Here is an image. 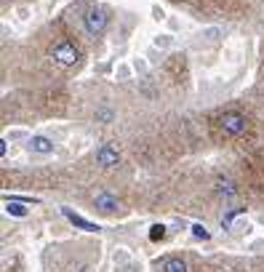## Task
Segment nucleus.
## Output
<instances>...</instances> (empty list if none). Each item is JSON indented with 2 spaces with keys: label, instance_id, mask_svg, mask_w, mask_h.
Segmentation results:
<instances>
[{
  "label": "nucleus",
  "instance_id": "9b49d317",
  "mask_svg": "<svg viewBox=\"0 0 264 272\" xmlns=\"http://www.w3.org/2000/svg\"><path fill=\"white\" fill-rule=\"evenodd\" d=\"M96 120H99V123H112V120H115V112L107 110V107H102V110H96Z\"/></svg>",
  "mask_w": 264,
  "mask_h": 272
},
{
  "label": "nucleus",
  "instance_id": "f257e3e1",
  "mask_svg": "<svg viewBox=\"0 0 264 272\" xmlns=\"http://www.w3.org/2000/svg\"><path fill=\"white\" fill-rule=\"evenodd\" d=\"M219 123H222V131L230 134V136H240V134H246V128H248L246 115H240V112H224Z\"/></svg>",
  "mask_w": 264,
  "mask_h": 272
},
{
  "label": "nucleus",
  "instance_id": "423d86ee",
  "mask_svg": "<svg viewBox=\"0 0 264 272\" xmlns=\"http://www.w3.org/2000/svg\"><path fill=\"white\" fill-rule=\"evenodd\" d=\"M30 150L38 152V155H51V152H54V141L48 136H32L30 139Z\"/></svg>",
  "mask_w": 264,
  "mask_h": 272
},
{
  "label": "nucleus",
  "instance_id": "dca6fc26",
  "mask_svg": "<svg viewBox=\"0 0 264 272\" xmlns=\"http://www.w3.org/2000/svg\"><path fill=\"white\" fill-rule=\"evenodd\" d=\"M155 43H158V45H168V43H171V38H165V35H163V38H158Z\"/></svg>",
  "mask_w": 264,
  "mask_h": 272
},
{
  "label": "nucleus",
  "instance_id": "2eb2a0df",
  "mask_svg": "<svg viewBox=\"0 0 264 272\" xmlns=\"http://www.w3.org/2000/svg\"><path fill=\"white\" fill-rule=\"evenodd\" d=\"M0 155H3V158L8 155V141H6V139H3V141H0Z\"/></svg>",
  "mask_w": 264,
  "mask_h": 272
},
{
  "label": "nucleus",
  "instance_id": "20e7f679",
  "mask_svg": "<svg viewBox=\"0 0 264 272\" xmlns=\"http://www.w3.org/2000/svg\"><path fill=\"white\" fill-rule=\"evenodd\" d=\"M117 160H120L117 147H112V144H102L99 150H96V163L104 165V168H112V165H117Z\"/></svg>",
  "mask_w": 264,
  "mask_h": 272
},
{
  "label": "nucleus",
  "instance_id": "4468645a",
  "mask_svg": "<svg viewBox=\"0 0 264 272\" xmlns=\"http://www.w3.org/2000/svg\"><path fill=\"white\" fill-rule=\"evenodd\" d=\"M163 238H165V227L163 224H155L152 232H150V240H163Z\"/></svg>",
  "mask_w": 264,
  "mask_h": 272
},
{
  "label": "nucleus",
  "instance_id": "9d476101",
  "mask_svg": "<svg viewBox=\"0 0 264 272\" xmlns=\"http://www.w3.org/2000/svg\"><path fill=\"white\" fill-rule=\"evenodd\" d=\"M163 272H187V264L182 262V259H165Z\"/></svg>",
  "mask_w": 264,
  "mask_h": 272
},
{
  "label": "nucleus",
  "instance_id": "f03ea898",
  "mask_svg": "<svg viewBox=\"0 0 264 272\" xmlns=\"http://www.w3.org/2000/svg\"><path fill=\"white\" fill-rule=\"evenodd\" d=\"M51 56L56 59L62 67H72V64H78V59H80V51L75 48V43H59V45H54V51H51Z\"/></svg>",
  "mask_w": 264,
  "mask_h": 272
},
{
  "label": "nucleus",
  "instance_id": "1a4fd4ad",
  "mask_svg": "<svg viewBox=\"0 0 264 272\" xmlns=\"http://www.w3.org/2000/svg\"><path fill=\"white\" fill-rule=\"evenodd\" d=\"M216 192L224 195V197H232V195L237 192V187H235V182H230V179H216Z\"/></svg>",
  "mask_w": 264,
  "mask_h": 272
},
{
  "label": "nucleus",
  "instance_id": "6e6552de",
  "mask_svg": "<svg viewBox=\"0 0 264 272\" xmlns=\"http://www.w3.org/2000/svg\"><path fill=\"white\" fill-rule=\"evenodd\" d=\"M6 214L24 219V216H27V208H24V203H19V200H6Z\"/></svg>",
  "mask_w": 264,
  "mask_h": 272
},
{
  "label": "nucleus",
  "instance_id": "0eeeda50",
  "mask_svg": "<svg viewBox=\"0 0 264 272\" xmlns=\"http://www.w3.org/2000/svg\"><path fill=\"white\" fill-rule=\"evenodd\" d=\"M62 214L72 221V224H75V227H80V230H86V232H99L102 227H99V224H91V221H86V219H83V216H78V214H72V211L69 208H62Z\"/></svg>",
  "mask_w": 264,
  "mask_h": 272
},
{
  "label": "nucleus",
  "instance_id": "7ed1b4c3",
  "mask_svg": "<svg viewBox=\"0 0 264 272\" xmlns=\"http://www.w3.org/2000/svg\"><path fill=\"white\" fill-rule=\"evenodd\" d=\"M107 21H110V16H107L104 11H99V8H91L88 14L83 16V24H86V30L91 35H102L107 30Z\"/></svg>",
  "mask_w": 264,
  "mask_h": 272
},
{
  "label": "nucleus",
  "instance_id": "39448f33",
  "mask_svg": "<svg viewBox=\"0 0 264 272\" xmlns=\"http://www.w3.org/2000/svg\"><path fill=\"white\" fill-rule=\"evenodd\" d=\"M93 203H96V208H99V211H104V214H112V211L120 208V200L115 195H110V192H99Z\"/></svg>",
  "mask_w": 264,
  "mask_h": 272
},
{
  "label": "nucleus",
  "instance_id": "ddd939ff",
  "mask_svg": "<svg viewBox=\"0 0 264 272\" xmlns=\"http://www.w3.org/2000/svg\"><path fill=\"white\" fill-rule=\"evenodd\" d=\"M237 214H243V208H232V211H230V214H227V216L222 219V227H224V230H227V227H230V224L235 221V216H237Z\"/></svg>",
  "mask_w": 264,
  "mask_h": 272
},
{
  "label": "nucleus",
  "instance_id": "f8f14e48",
  "mask_svg": "<svg viewBox=\"0 0 264 272\" xmlns=\"http://www.w3.org/2000/svg\"><path fill=\"white\" fill-rule=\"evenodd\" d=\"M192 235H195L198 240H208V238H211V232L203 227V224H192Z\"/></svg>",
  "mask_w": 264,
  "mask_h": 272
}]
</instances>
